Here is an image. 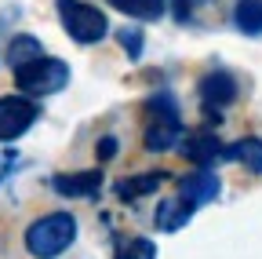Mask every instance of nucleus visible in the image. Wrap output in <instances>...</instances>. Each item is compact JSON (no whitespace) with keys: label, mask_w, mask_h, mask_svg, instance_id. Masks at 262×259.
Wrapping results in <instances>:
<instances>
[{"label":"nucleus","mask_w":262,"mask_h":259,"mask_svg":"<svg viewBox=\"0 0 262 259\" xmlns=\"http://www.w3.org/2000/svg\"><path fill=\"white\" fill-rule=\"evenodd\" d=\"M106 4L117 8V11H124V15H131V18L153 22V18L164 15V4H168V0H106Z\"/></svg>","instance_id":"obj_13"},{"label":"nucleus","mask_w":262,"mask_h":259,"mask_svg":"<svg viewBox=\"0 0 262 259\" xmlns=\"http://www.w3.org/2000/svg\"><path fill=\"white\" fill-rule=\"evenodd\" d=\"M77 230H80V223L73 212H48V215H37L29 226H26V234H22V245L33 259H58L62 252H70L73 241H77Z\"/></svg>","instance_id":"obj_1"},{"label":"nucleus","mask_w":262,"mask_h":259,"mask_svg":"<svg viewBox=\"0 0 262 259\" xmlns=\"http://www.w3.org/2000/svg\"><path fill=\"white\" fill-rule=\"evenodd\" d=\"M189 215H193V208L182 197H171V201H164L153 212V223H157V230H179V226L189 223Z\"/></svg>","instance_id":"obj_12"},{"label":"nucleus","mask_w":262,"mask_h":259,"mask_svg":"<svg viewBox=\"0 0 262 259\" xmlns=\"http://www.w3.org/2000/svg\"><path fill=\"white\" fill-rule=\"evenodd\" d=\"M222 153H226V146H222L211 132H193V135L182 139V157L193 161L196 168H211Z\"/></svg>","instance_id":"obj_6"},{"label":"nucleus","mask_w":262,"mask_h":259,"mask_svg":"<svg viewBox=\"0 0 262 259\" xmlns=\"http://www.w3.org/2000/svg\"><path fill=\"white\" fill-rule=\"evenodd\" d=\"M229 153H233L241 165L248 168V172H255V175H262V139H255V135H248V139H241L237 146H229Z\"/></svg>","instance_id":"obj_14"},{"label":"nucleus","mask_w":262,"mask_h":259,"mask_svg":"<svg viewBox=\"0 0 262 259\" xmlns=\"http://www.w3.org/2000/svg\"><path fill=\"white\" fill-rule=\"evenodd\" d=\"M164 179H168L164 172H142V175L120 179V183H117V197H120V201H139V197H146V193L160 190Z\"/></svg>","instance_id":"obj_10"},{"label":"nucleus","mask_w":262,"mask_h":259,"mask_svg":"<svg viewBox=\"0 0 262 259\" xmlns=\"http://www.w3.org/2000/svg\"><path fill=\"white\" fill-rule=\"evenodd\" d=\"M40 117V106L26 99V95L11 91V95H0V143H15L22 139Z\"/></svg>","instance_id":"obj_5"},{"label":"nucleus","mask_w":262,"mask_h":259,"mask_svg":"<svg viewBox=\"0 0 262 259\" xmlns=\"http://www.w3.org/2000/svg\"><path fill=\"white\" fill-rule=\"evenodd\" d=\"M51 186H55V193H62V197H91V193H98V186H102V172L98 168L66 172V175H55Z\"/></svg>","instance_id":"obj_8"},{"label":"nucleus","mask_w":262,"mask_h":259,"mask_svg":"<svg viewBox=\"0 0 262 259\" xmlns=\"http://www.w3.org/2000/svg\"><path fill=\"white\" fill-rule=\"evenodd\" d=\"M58 4V22L77 44H98L110 33V22L102 8L88 4V0H55Z\"/></svg>","instance_id":"obj_3"},{"label":"nucleus","mask_w":262,"mask_h":259,"mask_svg":"<svg viewBox=\"0 0 262 259\" xmlns=\"http://www.w3.org/2000/svg\"><path fill=\"white\" fill-rule=\"evenodd\" d=\"M11 73H15L18 95H26L33 103L44 99V95H55V91H62L70 84V66H66L62 58H55V55H40V58L26 62V66L11 70Z\"/></svg>","instance_id":"obj_2"},{"label":"nucleus","mask_w":262,"mask_h":259,"mask_svg":"<svg viewBox=\"0 0 262 259\" xmlns=\"http://www.w3.org/2000/svg\"><path fill=\"white\" fill-rule=\"evenodd\" d=\"M40 55H44V44H40L37 37H29V33H15V37L8 41V66H11V70L26 66V62L40 58Z\"/></svg>","instance_id":"obj_11"},{"label":"nucleus","mask_w":262,"mask_h":259,"mask_svg":"<svg viewBox=\"0 0 262 259\" xmlns=\"http://www.w3.org/2000/svg\"><path fill=\"white\" fill-rule=\"evenodd\" d=\"M179 197H182L189 208L204 205V201H215V197H219V175H215L211 168H196L193 175H186V179H182Z\"/></svg>","instance_id":"obj_7"},{"label":"nucleus","mask_w":262,"mask_h":259,"mask_svg":"<svg viewBox=\"0 0 262 259\" xmlns=\"http://www.w3.org/2000/svg\"><path fill=\"white\" fill-rule=\"evenodd\" d=\"M113 259H157V245L149 237H127L117 245Z\"/></svg>","instance_id":"obj_15"},{"label":"nucleus","mask_w":262,"mask_h":259,"mask_svg":"<svg viewBox=\"0 0 262 259\" xmlns=\"http://www.w3.org/2000/svg\"><path fill=\"white\" fill-rule=\"evenodd\" d=\"M95 153H98V157H102V161H110V157H117V139H113V135H106L102 143H98V146H95Z\"/></svg>","instance_id":"obj_18"},{"label":"nucleus","mask_w":262,"mask_h":259,"mask_svg":"<svg viewBox=\"0 0 262 259\" xmlns=\"http://www.w3.org/2000/svg\"><path fill=\"white\" fill-rule=\"evenodd\" d=\"M182 139V117H179V106L168 91H160L157 99H149V121H146V132H142V143L146 150H171L175 143Z\"/></svg>","instance_id":"obj_4"},{"label":"nucleus","mask_w":262,"mask_h":259,"mask_svg":"<svg viewBox=\"0 0 262 259\" xmlns=\"http://www.w3.org/2000/svg\"><path fill=\"white\" fill-rule=\"evenodd\" d=\"M237 26L244 33H262V0H241L237 4Z\"/></svg>","instance_id":"obj_16"},{"label":"nucleus","mask_w":262,"mask_h":259,"mask_svg":"<svg viewBox=\"0 0 262 259\" xmlns=\"http://www.w3.org/2000/svg\"><path fill=\"white\" fill-rule=\"evenodd\" d=\"M120 48L131 51V58H139L142 55V33H139V29H124V33H120Z\"/></svg>","instance_id":"obj_17"},{"label":"nucleus","mask_w":262,"mask_h":259,"mask_svg":"<svg viewBox=\"0 0 262 259\" xmlns=\"http://www.w3.org/2000/svg\"><path fill=\"white\" fill-rule=\"evenodd\" d=\"M201 99L211 106H226V103H233L237 99V81L229 77L226 70H215V73H208L204 81H201Z\"/></svg>","instance_id":"obj_9"}]
</instances>
